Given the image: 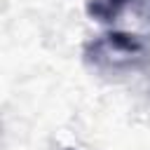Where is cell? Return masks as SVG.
I'll use <instances>...</instances> for the list:
<instances>
[{
	"mask_svg": "<svg viewBox=\"0 0 150 150\" xmlns=\"http://www.w3.org/2000/svg\"><path fill=\"white\" fill-rule=\"evenodd\" d=\"M127 9H136V14L150 21V0H87V14L101 23L117 21Z\"/></svg>",
	"mask_w": 150,
	"mask_h": 150,
	"instance_id": "cell-2",
	"label": "cell"
},
{
	"mask_svg": "<svg viewBox=\"0 0 150 150\" xmlns=\"http://www.w3.org/2000/svg\"><path fill=\"white\" fill-rule=\"evenodd\" d=\"M148 56H150L148 40L143 35H134L124 30L98 35L84 45V61L96 70H105V73L134 70L141 63H145Z\"/></svg>",
	"mask_w": 150,
	"mask_h": 150,
	"instance_id": "cell-1",
	"label": "cell"
}]
</instances>
